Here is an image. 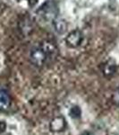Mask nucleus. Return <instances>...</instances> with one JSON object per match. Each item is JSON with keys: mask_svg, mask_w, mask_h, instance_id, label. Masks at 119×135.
Here are the masks:
<instances>
[{"mask_svg": "<svg viewBox=\"0 0 119 135\" xmlns=\"http://www.w3.org/2000/svg\"><path fill=\"white\" fill-rule=\"evenodd\" d=\"M83 40V34L80 30H73L66 37V43L69 48L75 49L82 44Z\"/></svg>", "mask_w": 119, "mask_h": 135, "instance_id": "3", "label": "nucleus"}, {"mask_svg": "<svg viewBox=\"0 0 119 135\" xmlns=\"http://www.w3.org/2000/svg\"><path fill=\"white\" fill-rule=\"evenodd\" d=\"M81 135H93L91 133V132H84L83 133H82Z\"/></svg>", "mask_w": 119, "mask_h": 135, "instance_id": "14", "label": "nucleus"}, {"mask_svg": "<svg viewBox=\"0 0 119 135\" xmlns=\"http://www.w3.org/2000/svg\"><path fill=\"white\" fill-rule=\"evenodd\" d=\"M28 2H29V3H31V5H35L37 0H28Z\"/></svg>", "mask_w": 119, "mask_h": 135, "instance_id": "13", "label": "nucleus"}, {"mask_svg": "<svg viewBox=\"0 0 119 135\" xmlns=\"http://www.w3.org/2000/svg\"><path fill=\"white\" fill-rule=\"evenodd\" d=\"M39 45L41 47V49L47 54L48 61L55 60V58L57 57L58 53V49L55 43L53 42H50V41H43Z\"/></svg>", "mask_w": 119, "mask_h": 135, "instance_id": "4", "label": "nucleus"}, {"mask_svg": "<svg viewBox=\"0 0 119 135\" xmlns=\"http://www.w3.org/2000/svg\"><path fill=\"white\" fill-rule=\"evenodd\" d=\"M19 28H20V31L23 32V34L27 35L28 33H30L32 29L31 19L28 16H23V18L21 19V21L19 22Z\"/></svg>", "mask_w": 119, "mask_h": 135, "instance_id": "9", "label": "nucleus"}, {"mask_svg": "<svg viewBox=\"0 0 119 135\" xmlns=\"http://www.w3.org/2000/svg\"><path fill=\"white\" fill-rule=\"evenodd\" d=\"M52 22H53L54 30L58 34H64L66 32V30H67V23H66V21L64 19L57 17V18L54 19Z\"/></svg>", "mask_w": 119, "mask_h": 135, "instance_id": "8", "label": "nucleus"}, {"mask_svg": "<svg viewBox=\"0 0 119 135\" xmlns=\"http://www.w3.org/2000/svg\"><path fill=\"white\" fill-rule=\"evenodd\" d=\"M66 121L62 116H58L56 117L55 119H53L50 123V125H49L50 130L52 132H62V131L66 129Z\"/></svg>", "mask_w": 119, "mask_h": 135, "instance_id": "5", "label": "nucleus"}, {"mask_svg": "<svg viewBox=\"0 0 119 135\" xmlns=\"http://www.w3.org/2000/svg\"><path fill=\"white\" fill-rule=\"evenodd\" d=\"M6 127V123H4V122H0V132H5Z\"/></svg>", "mask_w": 119, "mask_h": 135, "instance_id": "12", "label": "nucleus"}, {"mask_svg": "<svg viewBox=\"0 0 119 135\" xmlns=\"http://www.w3.org/2000/svg\"><path fill=\"white\" fill-rule=\"evenodd\" d=\"M38 14L45 21H53L57 18V6L53 0H47L43 5L39 8Z\"/></svg>", "mask_w": 119, "mask_h": 135, "instance_id": "1", "label": "nucleus"}, {"mask_svg": "<svg viewBox=\"0 0 119 135\" xmlns=\"http://www.w3.org/2000/svg\"><path fill=\"white\" fill-rule=\"evenodd\" d=\"M81 114H82L81 109H80L78 106H73V107L71 108L70 114H71V116L73 117V118H78V117H80Z\"/></svg>", "mask_w": 119, "mask_h": 135, "instance_id": "10", "label": "nucleus"}, {"mask_svg": "<svg viewBox=\"0 0 119 135\" xmlns=\"http://www.w3.org/2000/svg\"><path fill=\"white\" fill-rule=\"evenodd\" d=\"M30 60L31 64L37 68H42L47 64L48 61L47 54L41 49L40 45L33 47L30 51Z\"/></svg>", "mask_w": 119, "mask_h": 135, "instance_id": "2", "label": "nucleus"}, {"mask_svg": "<svg viewBox=\"0 0 119 135\" xmlns=\"http://www.w3.org/2000/svg\"><path fill=\"white\" fill-rule=\"evenodd\" d=\"M116 72V64L114 60H109L102 66V73L106 78H111Z\"/></svg>", "mask_w": 119, "mask_h": 135, "instance_id": "6", "label": "nucleus"}, {"mask_svg": "<svg viewBox=\"0 0 119 135\" xmlns=\"http://www.w3.org/2000/svg\"><path fill=\"white\" fill-rule=\"evenodd\" d=\"M112 99H113V102L116 104H119V88L115 90Z\"/></svg>", "mask_w": 119, "mask_h": 135, "instance_id": "11", "label": "nucleus"}, {"mask_svg": "<svg viewBox=\"0 0 119 135\" xmlns=\"http://www.w3.org/2000/svg\"><path fill=\"white\" fill-rule=\"evenodd\" d=\"M11 105V98L10 95L6 91L0 90V111L5 112L10 108Z\"/></svg>", "mask_w": 119, "mask_h": 135, "instance_id": "7", "label": "nucleus"}]
</instances>
